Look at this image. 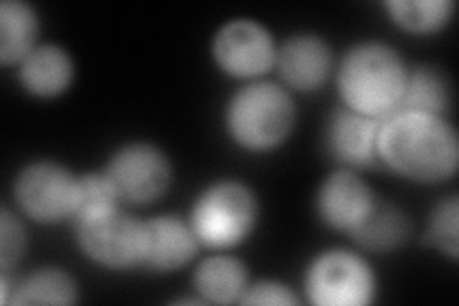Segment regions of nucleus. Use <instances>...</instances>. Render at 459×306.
Segmentation results:
<instances>
[{
	"instance_id": "12",
	"label": "nucleus",
	"mask_w": 459,
	"mask_h": 306,
	"mask_svg": "<svg viewBox=\"0 0 459 306\" xmlns=\"http://www.w3.org/2000/svg\"><path fill=\"white\" fill-rule=\"evenodd\" d=\"M199 240L190 223L175 214H161L143 221L142 267L153 272H175L197 255Z\"/></svg>"
},
{
	"instance_id": "11",
	"label": "nucleus",
	"mask_w": 459,
	"mask_h": 306,
	"mask_svg": "<svg viewBox=\"0 0 459 306\" xmlns=\"http://www.w3.org/2000/svg\"><path fill=\"white\" fill-rule=\"evenodd\" d=\"M383 119L366 118L349 108H337L325 127V145L342 169L379 165L377 135Z\"/></svg>"
},
{
	"instance_id": "10",
	"label": "nucleus",
	"mask_w": 459,
	"mask_h": 306,
	"mask_svg": "<svg viewBox=\"0 0 459 306\" xmlns=\"http://www.w3.org/2000/svg\"><path fill=\"white\" fill-rule=\"evenodd\" d=\"M376 199L360 174L352 169H339L322 182L316 196V213L327 228L351 234Z\"/></svg>"
},
{
	"instance_id": "20",
	"label": "nucleus",
	"mask_w": 459,
	"mask_h": 306,
	"mask_svg": "<svg viewBox=\"0 0 459 306\" xmlns=\"http://www.w3.org/2000/svg\"><path fill=\"white\" fill-rule=\"evenodd\" d=\"M385 8L400 29L415 35H429L448 25L455 4L452 0H391Z\"/></svg>"
},
{
	"instance_id": "18",
	"label": "nucleus",
	"mask_w": 459,
	"mask_h": 306,
	"mask_svg": "<svg viewBox=\"0 0 459 306\" xmlns=\"http://www.w3.org/2000/svg\"><path fill=\"white\" fill-rule=\"evenodd\" d=\"M79 289L71 275L60 268H39L10 285L8 302L16 306L75 304Z\"/></svg>"
},
{
	"instance_id": "7",
	"label": "nucleus",
	"mask_w": 459,
	"mask_h": 306,
	"mask_svg": "<svg viewBox=\"0 0 459 306\" xmlns=\"http://www.w3.org/2000/svg\"><path fill=\"white\" fill-rule=\"evenodd\" d=\"M121 201L150 205L167 194L172 167L163 150L150 142H131L115 152L104 170Z\"/></svg>"
},
{
	"instance_id": "14",
	"label": "nucleus",
	"mask_w": 459,
	"mask_h": 306,
	"mask_svg": "<svg viewBox=\"0 0 459 306\" xmlns=\"http://www.w3.org/2000/svg\"><path fill=\"white\" fill-rule=\"evenodd\" d=\"M18 67L25 92L40 100L62 96L75 77L74 60L57 45H39Z\"/></svg>"
},
{
	"instance_id": "16",
	"label": "nucleus",
	"mask_w": 459,
	"mask_h": 306,
	"mask_svg": "<svg viewBox=\"0 0 459 306\" xmlns=\"http://www.w3.org/2000/svg\"><path fill=\"white\" fill-rule=\"evenodd\" d=\"M39 16L23 0L0 4V64L20 66L39 45Z\"/></svg>"
},
{
	"instance_id": "2",
	"label": "nucleus",
	"mask_w": 459,
	"mask_h": 306,
	"mask_svg": "<svg viewBox=\"0 0 459 306\" xmlns=\"http://www.w3.org/2000/svg\"><path fill=\"white\" fill-rule=\"evenodd\" d=\"M408 71L393 47L377 40L360 42L342 56L337 69L342 106L366 118H389L400 108Z\"/></svg>"
},
{
	"instance_id": "24",
	"label": "nucleus",
	"mask_w": 459,
	"mask_h": 306,
	"mask_svg": "<svg viewBox=\"0 0 459 306\" xmlns=\"http://www.w3.org/2000/svg\"><path fill=\"white\" fill-rule=\"evenodd\" d=\"M239 304H247V306L249 304L291 306V304H299V299L287 285H283L280 282L264 280V282L249 284L246 295H243Z\"/></svg>"
},
{
	"instance_id": "19",
	"label": "nucleus",
	"mask_w": 459,
	"mask_h": 306,
	"mask_svg": "<svg viewBox=\"0 0 459 306\" xmlns=\"http://www.w3.org/2000/svg\"><path fill=\"white\" fill-rule=\"evenodd\" d=\"M450 101L452 89L444 73L437 67L420 66L408 71L406 91L398 111H418L444 118V113L450 108Z\"/></svg>"
},
{
	"instance_id": "6",
	"label": "nucleus",
	"mask_w": 459,
	"mask_h": 306,
	"mask_svg": "<svg viewBox=\"0 0 459 306\" xmlns=\"http://www.w3.org/2000/svg\"><path fill=\"white\" fill-rule=\"evenodd\" d=\"M82 255L109 270L142 267L143 221L115 207L75 224Z\"/></svg>"
},
{
	"instance_id": "8",
	"label": "nucleus",
	"mask_w": 459,
	"mask_h": 306,
	"mask_svg": "<svg viewBox=\"0 0 459 306\" xmlns=\"http://www.w3.org/2000/svg\"><path fill=\"white\" fill-rule=\"evenodd\" d=\"M74 172L54 162H35L22 169L13 184V194L22 213L40 224L71 221L77 197Z\"/></svg>"
},
{
	"instance_id": "4",
	"label": "nucleus",
	"mask_w": 459,
	"mask_h": 306,
	"mask_svg": "<svg viewBox=\"0 0 459 306\" xmlns=\"http://www.w3.org/2000/svg\"><path fill=\"white\" fill-rule=\"evenodd\" d=\"M188 223L201 245L217 251L234 249L256 228V196L238 180L212 182L195 197Z\"/></svg>"
},
{
	"instance_id": "13",
	"label": "nucleus",
	"mask_w": 459,
	"mask_h": 306,
	"mask_svg": "<svg viewBox=\"0 0 459 306\" xmlns=\"http://www.w3.org/2000/svg\"><path fill=\"white\" fill-rule=\"evenodd\" d=\"M276 67L283 83L291 86L293 91H316L320 89L327 81L329 73H332V48L318 35H293L278 48Z\"/></svg>"
},
{
	"instance_id": "9",
	"label": "nucleus",
	"mask_w": 459,
	"mask_h": 306,
	"mask_svg": "<svg viewBox=\"0 0 459 306\" xmlns=\"http://www.w3.org/2000/svg\"><path fill=\"white\" fill-rule=\"evenodd\" d=\"M278 47L270 31L253 20L224 23L212 39L217 66L238 79H255L276 66Z\"/></svg>"
},
{
	"instance_id": "23",
	"label": "nucleus",
	"mask_w": 459,
	"mask_h": 306,
	"mask_svg": "<svg viewBox=\"0 0 459 306\" xmlns=\"http://www.w3.org/2000/svg\"><path fill=\"white\" fill-rule=\"evenodd\" d=\"M25 230L20 218L8 207H3L0 213V267L3 272L16 267L25 253Z\"/></svg>"
},
{
	"instance_id": "3",
	"label": "nucleus",
	"mask_w": 459,
	"mask_h": 306,
	"mask_svg": "<svg viewBox=\"0 0 459 306\" xmlns=\"http://www.w3.org/2000/svg\"><path fill=\"white\" fill-rule=\"evenodd\" d=\"M228 135L247 152L276 150L290 138L297 123V108L281 84L255 81L239 89L226 106Z\"/></svg>"
},
{
	"instance_id": "5",
	"label": "nucleus",
	"mask_w": 459,
	"mask_h": 306,
	"mask_svg": "<svg viewBox=\"0 0 459 306\" xmlns=\"http://www.w3.org/2000/svg\"><path fill=\"white\" fill-rule=\"evenodd\" d=\"M305 293L316 306H366L376 301L377 278L360 255L329 249L308 265Z\"/></svg>"
},
{
	"instance_id": "1",
	"label": "nucleus",
	"mask_w": 459,
	"mask_h": 306,
	"mask_svg": "<svg viewBox=\"0 0 459 306\" xmlns=\"http://www.w3.org/2000/svg\"><path fill=\"white\" fill-rule=\"evenodd\" d=\"M377 157L402 179L423 184L448 180L457 172V133L440 115L396 111L381 121Z\"/></svg>"
},
{
	"instance_id": "22",
	"label": "nucleus",
	"mask_w": 459,
	"mask_h": 306,
	"mask_svg": "<svg viewBox=\"0 0 459 306\" xmlns=\"http://www.w3.org/2000/svg\"><path fill=\"white\" fill-rule=\"evenodd\" d=\"M459 201L457 196L452 194L448 197L440 199L429 214V224H427V238L429 243L450 257L452 260L459 255Z\"/></svg>"
},
{
	"instance_id": "17",
	"label": "nucleus",
	"mask_w": 459,
	"mask_h": 306,
	"mask_svg": "<svg viewBox=\"0 0 459 306\" xmlns=\"http://www.w3.org/2000/svg\"><path fill=\"white\" fill-rule=\"evenodd\" d=\"M410 232L411 223L404 211L389 201L376 199L369 213L364 216V221L349 236L358 245L366 247L368 251L386 253L404 245Z\"/></svg>"
},
{
	"instance_id": "15",
	"label": "nucleus",
	"mask_w": 459,
	"mask_h": 306,
	"mask_svg": "<svg viewBox=\"0 0 459 306\" xmlns=\"http://www.w3.org/2000/svg\"><path fill=\"white\" fill-rule=\"evenodd\" d=\"M194 287L201 302H241L249 287L247 268L230 255H214L201 260L194 274Z\"/></svg>"
},
{
	"instance_id": "21",
	"label": "nucleus",
	"mask_w": 459,
	"mask_h": 306,
	"mask_svg": "<svg viewBox=\"0 0 459 306\" xmlns=\"http://www.w3.org/2000/svg\"><path fill=\"white\" fill-rule=\"evenodd\" d=\"M119 201L121 199L106 172L84 174V177L77 179V197L71 223L75 226L84 218L119 207Z\"/></svg>"
}]
</instances>
